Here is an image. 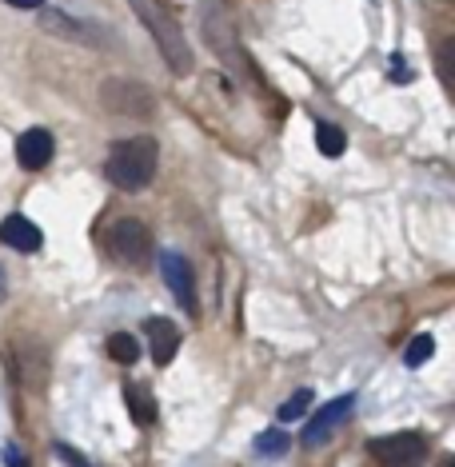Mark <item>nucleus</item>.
<instances>
[{
    "label": "nucleus",
    "instance_id": "1",
    "mask_svg": "<svg viewBox=\"0 0 455 467\" xmlns=\"http://www.w3.org/2000/svg\"><path fill=\"white\" fill-rule=\"evenodd\" d=\"M196 16H200V36H204V45L216 52L220 65L232 68L236 77H248L252 60H248L244 45H240V33H236V20H232L228 0H200Z\"/></svg>",
    "mask_w": 455,
    "mask_h": 467
},
{
    "label": "nucleus",
    "instance_id": "2",
    "mask_svg": "<svg viewBox=\"0 0 455 467\" xmlns=\"http://www.w3.org/2000/svg\"><path fill=\"white\" fill-rule=\"evenodd\" d=\"M129 5H132V13L144 20L148 33H152L156 48H160V57H164V65L172 68L176 77H188L192 65H196L192 45L184 40V28H180V20L168 13L164 0H129Z\"/></svg>",
    "mask_w": 455,
    "mask_h": 467
},
{
    "label": "nucleus",
    "instance_id": "3",
    "mask_svg": "<svg viewBox=\"0 0 455 467\" xmlns=\"http://www.w3.org/2000/svg\"><path fill=\"white\" fill-rule=\"evenodd\" d=\"M156 164H160V148L152 136H129V140H116L109 161H104V176L112 180L124 192H140L152 184Z\"/></svg>",
    "mask_w": 455,
    "mask_h": 467
},
{
    "label": "nucleus",
    "instance_id": "4",
    "mask_svg": "<svg viewBox=\"0 0 455 467\" xmlns=\"http://www.w3.org/2000/svg\"><path fill=\"white\" fill-rule=\"evenodd\" d=\"M100 104L116 116H129V120H152L156 116V97L152 88L140 80H129V77H112L100 84Z\"/></svg>",
    "mask_w": 455,
    "mask_h": 467
},
{
    "label": "nucleus",
    "instance_id": "5",
    "mask_svg": "<svg viewBox=\"0 0 455 467\" xmlns=\"http://www.w3.org/2000/svg\"><path fill=\"white\" fill-rule=\"evenodd\" d=\"M109 248H112V256L124 264H144L148 252H152V232H148L144 220L124 216V220H116L109 232Z\"/></svg>",
    "mask_w": 455,
    "mask_h": 467
},
{
    "label": "nucleus",
    "instance_id": "6",
    "mask_svg": "<svg viewBox=\"0 0 455 467\" xmlns=\"http://www.w3.org/2000/svg\"><path fill=\"white\" fill-rule=\"evenodd\" d=\"M372 455L384 467H419L428 455V440L416 431H399V435H384L372 443Z\"/></svg>",
    "mask_w": 455,
    "mask_h": 467
},
{
    "label": "nucleus",
    "instance_id": "7",
    "mask_svg": "<svg viewBox=\"0 0 455 467\" xmlns=\"http://www.w3.org/2000/svg\"><path fill=\"white\" fill-rule=\"evenodd\" d=\"M36 13H40V28H45V33H52V36H60V40H77V45H92V48H100V45H104V33H100L97 25L68 16L65 8H45V5H40Z\"/></svg>",
    "mask_w": 455,
    "mask_h": 467
},
{
    "label": "nucleus",
    "instance_id": "8",
    "mask_svg": "<svg viewBox=\"0 0 455 467\" xmlns=\"http://www.w3.org/2000/svg\"><path fill=\"white\" fill-rule=\"evenodd\" d=\"M352 411H356V396H340V400L324 403V408L308 420V428H304V448H320V443H324L336 428H340V423L352 416Z\"/></svg>",
    "mask_w": 455,
    "mask_h": 467
},
{
    "label": "nucleus",
    "instance_id": "9",
    "mask_svg": "<svg viewBox=\"0 0 455 467\" xmlns=\"http://www.w3.org/2000/svg\"><path fill=\"white\" fill-rule=\"evenodd\" d=\"M160 275H164V284L172 288L176 296V304L184 307V312H196V280H192V268H188V260L180 256V252H164L160 256Z\"/></svg>",
    "mask_w": 455,
    "mask_h": 467
},
{
    "label": "nucleus",
    "instance_id": "10",
    "mask_svg": "<svg viewBox=\"0 0 455 467\" xmlns=\"http://www.w3.org/2000/svg\"><path fill=\"white\" fill-rule=\"evenodd\" d=\"M52 152H57V140H52L48 129H28L16 140V161H20V168H28V172H40V168L52 161Z\"/></svg>",
    "mask_w": 455,
    "mask_h": 467
},
{
    "label": "nucleus",
    "instance_id": "11",
    "mask_svg": "<svg viewBox=\"0 0 455 467\" xmlns=\"http://www.w3.org/2000/svg\"><path fill=\"white\" fill-rule=\"evenodd\" d=\"M144 332H148V348H152L156 368H168V359H172L180 348V327L172 320H164V316H152V320L144 324Z\"/></svg>",
    "mask_w": 455,
    "mask_h": 467
},
{
    "label": "nucleus",
    "instance_id": "12",
    "mask_svg": "<svg viewBox=\"0 0 455 467\" xmlns=\"http://www.w3.org/2000/svg\"><path fill=\"white\" fill-rule=\"evenodd\" d=\"M0 244H8L16 252H40L45 236H40V228L28 216H5L0 220Z\"/></svg>",
    "mask_w": 455,
    "mask_h": 467
},
{
    "label": "nucleus",
    "instance_id": "13",
    "mask_svg": "<svg viewBox=\"0 0 455 467\" xmlns=\"http://www.w3.org/2000/svg\"><path fill=\"white\" fill-rule=\"evenodd\" d=\"M124 400H129V411H132V420L140 423V428H152L156 416H160V408H156L148 384H129V388H124Z\"/></svg>",
    "mask_w": 455,
    "mask_h": 467
},
{
    "label": "nucleus",
    "instance_id": "14",
    "mask_svg": "<svg viewBox=\"0 0 455 467\" xmlns=\"http://www.w3.org/2000/svg\"><path fill=\"white\" fill-rule=\"evenodd\" d=\"M315 148H320L324 156H344L347 152V136H344L340 124H327V120L315 124Z\"/></svg>",
    "mask_w": 455,
    "mask_h": 467
},
{
    "label": "nucleus",
    "instance_id": "15",
    "mask_svg": "<svg viewBox=\"0 0 455 467\" xmlns=\"http://www.w3.org/2000/svg\"><path fill=\"white\" fill-rule=\"evenodd\" d=\"M109 356L116 364H136L140 359V344H136L132 332H112L109 336Z\"/></svg>",
    "mask_w": 455,
    "mask_h": 467
},
{
    "label": "nucleus",
    "instance_id": "16",
    "mask_svg": "<svg viewBox=\"0 0 455 467\" xmlns=\"http://www.w3.org/2000/svg\"><path fill=\"white\" fill-rule=\"evenodd\" d=\"M288 448H292L288 431H264L260 440H256V455H264V460H284Z\"/></svg>",
    "mask_w": 455,
    "mask_h": 467
},
{
    "label": "nucleus",
    "instance_id": "17",
    "mask_svg": "<svg viewBox=\"0 0 455 467\" xmlns=\"http://www.w3.org/2000/svg\"><path fill=\"white\" fill-rule=\"evenodd\" d=\"M431 356H436V339H431V336H416L408 344V352H404V364L408 368H419V364H428Z\"/></svg>",
    "mask_w": 455,
    "mask_h": 467
},
{
    "label": "nucleus",
    "instance_id": "18",
    "mask_svg": "<svg viewBox=\"0 0 455 467\" xmlns=\"http://www.w3.org/2000/svg\"><path fill=\"white\" fill-rule=\"evenodd\" d=\"M308 403H312V388H300V391H295V396L280 408V423H295V420H304Z\"/></svg>",
    "mask_w": 455,
    "mask_h": 467
},
{
    "label": "nucleus",
    "instance_id": "19",
    "mask_svg": "<svg viewBox=\"0 0 455 467\" xmlns=\"http://www.w3.org/2000/svg\"><path fill=\"white\" fill-rule=\"evenodd\" d=\"M52 448H57V455H60V460H65V463H72V467H92V463L84 460V455H80L77 448H68V443H52Z\"/></svg>",
    "mask_w": 455,
    "mask_h": 467
},
{
    "label": "nucleus",
    "instance_id": "20",
    "mask_svg": "<svg viewBox=\"0 0 455 467\" xmlns=\"http://www.w3.org/2000/svg\"><path fill=\"white\" fill-rule=\"evenodd\" d=\"M388 72H391V77H396L399 84H408V80H411V72L404 68V60H399V57H396V60H391V65H388Z\"/></svg>",
    "mask_w": 455,
    "mask_h": 467
},
{
    "label": "nucleus",
    "instance_id": "21",
    "mask_svg": "<svg viewBox=\"0 0 455 467\" xmlns=\"http://www.w3.org/2000/svg\"><path fill=\"white\" fill-rule=\"evenodd\" d=\"M5 463H8V467H28V463H25V455H20V451L13 448V443L5 448Z\"/></svg>",
    "mask_w": 455,
    "mask_h": 467
},
{
    "label": "nucleus",
    "instance_id": "22",
    "mask_svg": "<svg viewBox=\"0 0 455 467\" xmlns=\"http://www.w3.org/2000/svg\"><path fill=\"white\" fill-rule=\"evenodd\" d=\"M8 5H13V8H25V13H36L45 0H8Z\"/></svg>",
    "mask_w": 455,
    "mask_h": 467
},
{
    "label": "nucleus",
    "instance_id": "23",
    "mask_svg": "<svg viewBox=\"0 0 455 467\" xmlns=\"http://www.w3.org/2000/svg\"><path fill=\"white\" fill-rule=\"evenodd\" d=\"M5 288H8V284H5V272H0V296H5Z\"/></svg>",
    "mask_w": 455,
    "mask_h": 467
}]
</instances>
